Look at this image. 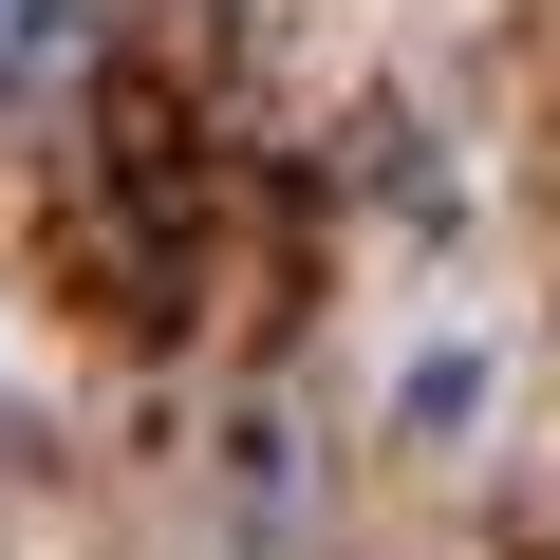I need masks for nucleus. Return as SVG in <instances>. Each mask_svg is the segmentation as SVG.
I'll use <instances>...</instances> for the list:
<instances>
[{"instance_id": "1", "label": "nucleus", "mask_w": 560, "mask_h": 560, "mask_svg": "<svg viewBox=\"0 0 560 560\" xmlns=\"http://www.w3.org/2000/svg\"><path fill=\"white\" fill-rule=\"evenodd\" d=\"M94 75V0H0V113H38Z\"/></svg>"}]
</instances>
